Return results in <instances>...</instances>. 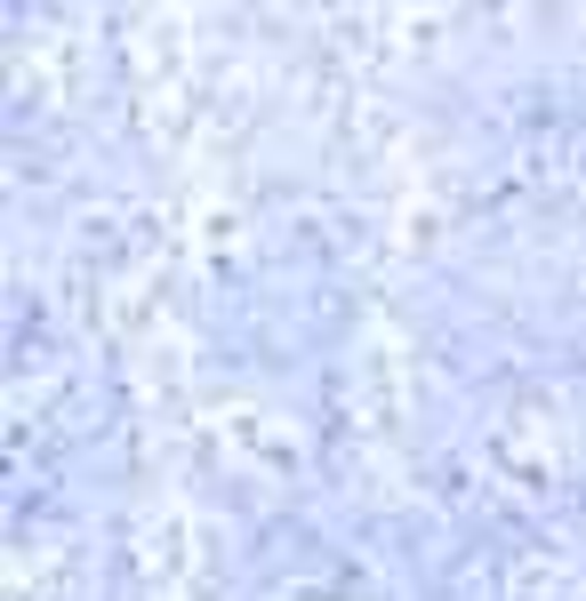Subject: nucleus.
<instances>
[]
</instances>
